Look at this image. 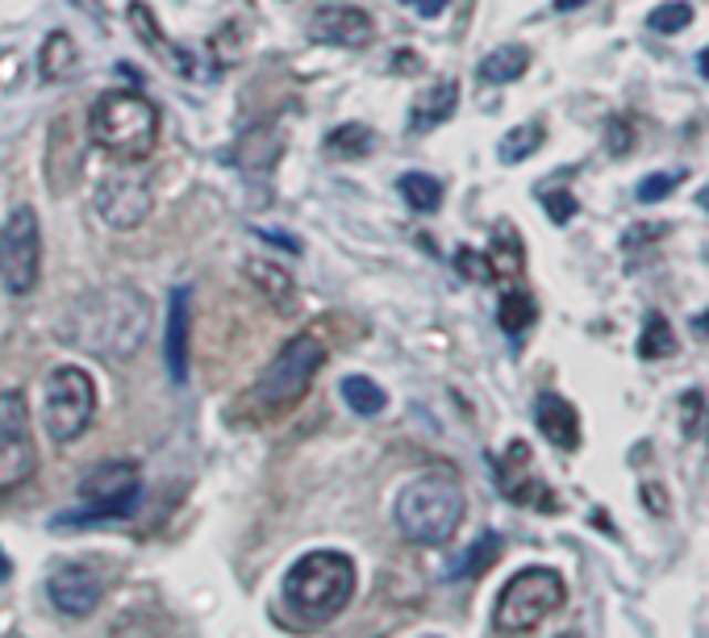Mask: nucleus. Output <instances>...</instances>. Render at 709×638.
<instances>
[{
    "instance_id": "6ab92c4d",
    "label": "nucleus",
    "mask_w": 709,
    "mask_h": 638,
    "mask_svg": "<svg viewBox=\"0 0 709 638\" xmlns=\"http://www.w3.org/2000/svg\"><path fill=\"white\" fill-rule=\"evenodd\" d=\"M476 72H480L484 84H513V80H522L530 72V51L526 46H497V51L480 59Z\"/></svg>"
},
{
    "instance_id": "9b49d317",
    "label": "nucleus",
    "mask_w": 709,
    "mask_h": 638,
    "mask_svg": "<svg viewBox=\"0 0 709 638\" xmlns=\"http://www.w3.org/2000/svg\"><path fill=\"white\" fill-rule=\"evenodd\" d=\"M96 213L105 226L113 230H134V226H143L146 213H150V188L138 180H126V176H110V180L96 188Z\"/></svg>"
},
{
    "instance_id": "c85d7f7f",
    "label": "nucleus",
    "mask_w": 709,
    "mask_h": 638,
    "mask_svg": "<svg viewBox=\"0 0 709 638\" xmlns=\"http://www.w3.org/2000/svg\"><path fill=\"white\" fill-rule=\"evenodd\" d=\"M689 21H692V4L668 0V4H655L647 25H651L655 34H680V30H689Z\"/></svg>"
},
{
    "instance_id": "b1692460",
    "label": "nucleus",
    "mask_w": 709,
    "mask_h": 638,
    "mask_svg": "<svg viewBox=\"0 0 709 638\" xmlns=\"http://www.w3.org/2000/svg\"><path fill=\"white\" fill-rule=\"evenodd\" d=\"M372 146H376V134H372V126H364V122H346V126L326 134L330 159H364Z\"/></svg>"
},
{
    "instance_id": "423d86ee",
    "label": "nucleus",
    "mask_w": 709,
    "mask_h": 638,
    "mask_svg": "<svg viewBox=\"0 0 709 638\" xmlns=\"http://www.w3.org/2000/svg\"><path fill=\"white\" fill-rule=\"evenodd\" d=\"M143 496V475L138 463L129 459H110V463H96L84 480H80V510H67L55 517V526H96V522H117L129 517L134 505Z\"/></svg>"
},
{
    "instance_id": "1a4fd4ad",
    "label": "nucleus",
    "mask_w": 709,
    "mask_h": 638,
    "mask_svg": "<svg viewBox=\"0 0 709 638\" xmlns=\"http://www.w3.org/2000/svg\"><path fill=\"white\" fill-rule=\"evenodd\" d=\"M42 280V230L30 205L13 209L0 226V284L13 296H30Z\"/></svg>"
},
{
    "instance_id": "9d476101",
    "label": "nucleus",
    "mask_w": 709,
    "mask_h": 638,
    "mask_svg": "<svg viewBox=\"0 0 709 638\" xmlns=\"http://www.w3.org/2000/svg\"><path fill=\"white\" fill-rule=\"evenodd\" d=\"M38 472V447L30 430V405L21 393L0 397V493L30 484Z\"/></svg>"
},
{
    "instance_id": "412c9836",
    "label": "nucleus",
    "mask_w": 709,
    "mask_h": 638,
    "mask_svg": "<svg viewBox=\"0 0 709 638\" xmlns=\"http://www.w3.org/2000/svg\"><path fill=\"white\" fill-rule=\"evenodd\" d=\"M72 67H75V42H72V34H63V30L46 34L42 51H38V75H42L46 84H59L63 75H72Z\"/></svg>"
},
{
    "instance_id": "39448f33",
    "label": "nucleus",
    "mask_w": 709,
    "mask_h": 638,
    "mask_svg": "<svg viewBox=\"0 0 709 638\" xmlns=\"http://www.w3.org/2000/svg\"><path fill=\"white\" fill-rule=\"evenodd\" d=\"M326 364V347L313 338V334H296L292 343H284V351L275 355L268 372L259 376L251 405H256L263 418H280L289 414L292 405H301V397L310 393L313 376Z\"/></svg>"
},
{
    "instance_id": "6e6552de",
    "label": "nucleus",
    "mask_w": 709,
    "mask_h": 638,
    "mask_svg": "<svg viewBox=\"0 0 709 638\" xmlns=\"http://www.w3.org/2000/svg\"><path fill=\"white\" fill-rule=\"evenodd\" d=\"M96 418V384L84 367L63 364L42 384V426L55 442H75Z\"/></svg>"
},
{
    "instance_id": "393cba45",
    "label": "nucleus",
    "mask_w": 709,
    "mask_h": 638,
    "mask_svg": "<svg viewBox=\"0 0 709 638\" xmlns=\"http://www.w3.org/2000/svg\"><path fill=\"white\" fill-rule=\"evenodd\" d=\"M534 317H539V305H534V296L522 289H510L505 296H501V310H497V322H501V330L505 334H526L530 326H534Z\"/></svg>"
},
{
    "instance_id": "a19ab883",
    "label": "nucleus",
    "mask_w": 709,
    "mask_h": 638,
    "mask_svg": "<svg viewBox=\"0 0 709 638\" xmlns=\"http://www.w3.org/2000/svg\"><path fill=\"white\" fill-rule=\"evenodd\" d=\"M9 572H13V564H9V555H4V551H0V581H4V576H9Z\"/></svg>"
},
{
    "instance_id": "5701e85b",
    "label": "nucleus",
    "mask_w": 709,
    "mask_h": 638,
    "mask_svg": "<svg viewBox=\"0 0 709 638\" xmlns=\"http://www.w3.org/2000/svg\"><path fill=\"white\" fill-rule=\"evenodd\" d=\"M343 401L346 409L359 414V418H380L384 409H388V393H384L376 380H367V376H346Z\"/></svg>"
},
{
    "instance_id": "aec40b11",
    "label": "nucleus",
    "mask_w": 709,
    "mask_h": 638,
    "mask_svg": "<svg viewBox=\"0 0 709 638\" xmlns=\"http://www.w3.org/2000/svg\"><path fill=\"white\" fill-rule=\"evenodd\" d=\"M129 25H134V34L143 38L146 46L155 51L159 59H167V63H176V67H188V59H184L180 46H171L164 38V30H159V21H155V13H150V4H129Z\"/></svg>"
},
{
    "instance_id": "79ce46f5",
    "label": "nucleus",
    "mask_w": 709,
    "mask_h": 638,
    "mask_svg": "<svg viewBox=\"0 0 709 638\" xmlns=\"http://www.w3.org/2000/svg\"><path fill=\"white\" fill-rule=\"evenodd\" d=\"M701 209H709V188L701 192Z\"/></svg>"
},
{
    "instance_id": "2f4dec72",
    "label": "nucleus",
    "mask_w": 709,
    "mask_h": 638,
    "mask_svg": "<svg viewBox=\"0 0 709 638\" xmlns=\"http://www.w3.org/2000/svg\"><path fill=\"white\" fill-rule=\"evenodd\" d=\"M455 268H459V275H468V280H476V284H492L489 259H484V251H472V247H459V251H455Z\"/></svg>"
},
{
    "instance_id": "e433bc0d",
    "label": "nucleus",
    "mask_w": 709,
    "mask_h": 638,
    "mask_svg": "<svg viewBox=\"0 0 709 638\" xmlns=\"http://www.w3.org/2000/svg\"><path fill=\"white\" fill-rule=\"evenodd\" d=\"M697 409H701V397L692 393V397H685V430H697Z\"/></svg>"
},
{
    "instance_id": "a211bd4d",
    "label": "nucleus",
    "mask_w": 709,
    "mask_h": 638,
    "mask_svg": "<svg viewBox=\"0 0 709 638\" xmlns=\"http://www.w3.org/2000/svg\"><path fill=\"white\" fill-rule=\"evenodd\" d=\"M242 272H247V280H251L268 301H272L275 310H289L292 301H296V284H292V275L284 272L280 263H272V259L251 255L247 263H242Z\"/></svg>"
},
{
    "instance_id": "dca6fc26",
    "label": "nucleus",
    "mask_w": 709,
    "mask_h": 638,
    "mask_svg": "<svg viewBox=\"0 0 709 638\" xmlns=\"http://www.w3.org/2000/svg\"><path fill=\"white\" fill-rule=\"evenodd\" d=\"M534 421H539V430H543V438L555 451H576L581 447V414L560 393H543L534 401Z\"/></svg>"
},
{
    "instance_id": "ea45409f",
    "label": "nucleus",
    "mask_w": 709,
    "mask_h": 638,
    "mask_svg": "<svg viewBox=\"0 0 709 638\" xmlns=\"http://www.w3.org/2000/svg\"><path fill=\"white\" fill-rule=\"evenodd\" d=\"M697 72H701V75H706V80H709V46H706V51H701V59H697Z\"/></svg>"
},
{
    "instance_id": "f8f14e48",
    "label": "nucleus",
    "mask_w": 709,
    "mask_h": 638,
    "mask_svg": "<svg viewBox=\"0 0 709 638\" xmlns=\"http://www.w3.org/2000/svg\"><path fill=\"white\" fill-rule=\"evenodd\" d=\"M46 593H51V602H55L59 614H67V618H88L92 609L101 605V597H105V581L84 564H63L51 572Z\"/></svg>"
},
{
    "instance_id": "473e14b6",
    "label": "nucleus",
    "mask_w": 709,
    "mask_h": 638,
    "mask_svg": "<svg viewBox=\"0 0 709 638\" xmlns=\"http://www.w3.org/2000/svg\"><path fill=\"white\" fill-rule=\"evenodd\" d=\"M543 205H546V213H551V221H555V226H567V221L576 218V197H572L567 188L543 192Z\"/></svg>"
},
{
    "instance_id": "a878e982",
    "label": "nucleus",
    "mask_w": 709,
    "mask_h": 638,
    "mask_svg": "<svg viewBox=\"0 0 709 638\" xmlns=\"http://www.w3.org/2000/svg\"><path fill=\"white\" fill-rule=\"evenodd\" d=\"M546 129L543 122H522V126H513L505 138H501V146H497V155H501V164H522V159H530L539 146H543Z\"/></svg>"
},
{
    "instance_id": "20e7f679",
    "label": "nucleus",
    "mask_w": 709,
    "mask_h": 638,
    "mask_svg": "<svg viewBox=\"0 0 709 638\" xmlns=\"http://www.w3.org/2000/svg\"><path fill=\"white\" fill-rule=\"evenodd\" d=\"M355 564L343 551H310L284 576V605L296 618L326 621L343 614L355 597Z\"/></svg>"
},
{
    "instance_id": "7ed1b4c3",
    "label": "nucleus",
    "mask_w": 709,
    "mask_h": 638,
    "mask_svg": "<svg viewBox=\"0 0 709 638\" xmlns=\"http://www.w3.org/2000/svg\"><path fill=\"white\" fill-rule=\"evenodd\" d=\"M88 134L105 155L122 159V164H138L159 143V109L143 92L113 88L105 96H96V105L88 113Z\"/></svg>"
},
{
    "instance_id": "4c0bfd02",
    "label": "nucleus",
    "mask_w": 709,
    "mask_h": 638,
    "mask_svg": "<svg viewBox=\"0 0 709 638\" xmlns=\"http://www.w3.org/2000/svg\"><path fill=\"white\" fill-rule=\"evenodd\" d=\"M643 501H647V505H651V510H655V505H659V510H668V496L659 493V489H651V484H647V489H643Z\"/></svg>"
},
{
    "instance_id": "f3484780",
    "label": "nucleus",
    "mask_w": 709,
    "mask_h": 638,
    "mask_svg": "<svg viewBox=\"0 0 709 638\" xmlns=\"http://www.w3.org/2000/svg\"><path fill=\"white\" fill-rule=\"evenodd\" d=\"M455 105H459V84H455V80H442V84H435L430 92L418 96V105L409 113V129H414V134H426V129L442 126L455 113Z\"/></svg>"
},
{
    "instance_id": "cd10ccee",
    "label": "nucleus",
    "mask_w": 709,
    "mask_h": 638,
    "mask_svg": "<svg viewBox=\"0 0 709 638\" xmlns=\"http://www.w3.org/2000/svg\"><path fill=\"white\" fill-rule=\"evenodd\" d=\"M676 351V334L668 326V317L664 313H651L647 322H643V334H638V355L643 359H668Z\"/></svg>"
},
{
    "instance_id": "0eeeda50",
    "label": "nucleus",
    "mask_w": 709,
    "mask_h": 638,
    "mask_svg": "<svg viewBox=\"0 0 709 638\" xmlns=\"http://www.w3.org/2000/svg\"><path fill=\"white\" fill-rule=\"evenodd\" d=\"M567 602L564 576L555 567H522L497 597V630L501 635H526L534 626H543L551 614H560Z\"/></svg>"
},
{
    "instance_id": "ddd939ff",
    "label": "nucleus",
    "mask_w": 709,
    "mask_h": 638,
    "mask_svg": "<svg viewBox=\"0 0 709 638\" xmlns=\"http://www.w3.org/2000/svg\"><path fill=\"white\" fill-rule=\"evenodd\" d=\"M376 34L372 13H364L359 4H326L310 18V38L322 46H367Z\"/></svg>"
},
{
    "instance_id": "f257e3e1",
    "label": "nucleus",
    "mask_w": 709,
    "mask_h": 638,
    "mask_svg": "<svg viewBox=\"0 0 709 638\" xmlns=\"http://www.w3.org/2000/svg\"><path fill=\"white\" fill-rule=\"evenodd\" d=\"M150 296L129 284H105L75 301L59 322V338L75 351H88L96 359L122 364L146 343L150 334Z\"/></svg>"
},
{
    "instance_id": "2eb2a0df",
    "label": "nucleus",
    "mask_w": 709,
    "mask_h": 638,
    "mask_svg": "<svg viewBox=\"0 0 709 638\" xmlns=\"http://www.w3.org/2000/svg\"><path fill=\"white\" fill-rule=\"evenodd\" d=\"M188 334H192V289L180 284L167 301V343L164 359L171 372V384L188 380Z\"/></svg>"
},
{
    "instance_id": "72a5a7b5",
    "label": "nucleus",
    "mask_w": 709,
    "mask_h": 638,
    "mask_svg": "<svg viewBox=\"0 0 709 638\" xmlns=\"http://www.w3.org/2000/svg\"><path fill=\"white\" fill-rule=\"evenodd\" d=\"M630 138H635L630 126H626L622 117H614V126H609V150H614V155H626V150H630Z\"/></svg>"
},
{
    "instance_id": "c756f323",
    "label": "nucleus",
    "mask_w": 709,
    "mask_h": 638,
    "mask_svg": "<svg viewBox=\"0 0 709 638\" xmlns=\"http://www.w3.org/2000/svg\"><path fill=\"white\" fill-rule=\"evenodd\" d=\"M497 555H501V538H497V534H484L472 547V555H468L463 564H455V576H480L484 567L497 564Z\"/></svg>"
},
{
    "instance_id": "f704fd0d",
    "label": "nucleus",
    "mask_w": 709,
    "mask_h": 638,
    "mask_svg": "<svg viewBox=\"0 0 709 638\" xmlns=\"http://www.w3.org/2000/svg\"><path fill=\"white\" fill-rule=\"evenodd\" d=\"M259 238H268V242H275V247H284L289 255H301V242L289 234H272V230H259Z\"/></svg>"
},
{
    "instance_id": "7c9ffc66",
    "label": "nucleus",
    "mask_w": 709,
    "mask_h": 638,
    "mask_svg": "<svg viewBox=\"0 0 709 638\" xmlns=\"http://www.w3.org/2000/svg\"><path fill=\"white\" fill-rule=\"evenodd\" d=\"M676 184H680V176L676 171H655V176H647V180L638 184V201L643 205H655V201H668L676 192Z\"/></svg>"
},
{
    "instance_id": "bb28decb",
    "label": "nucleus",
    "mask_w": 709,
    "mask_h": 638,
    "mask_svg": "<svg viewBox=\"0 0 709 638\" xmlns=\"http://www.w3.org/2000/svg\"><path fill=\"white\" fill-rule=\"evenodd\" d=\"M397 184L405 205L418 209V213H435L438 205H442V184H438L435 176H426V171H405Z\"/></svg>"
},
{
    "instance_id": "c9c22d12",
    "label": "nucleus",
    "mask_w": 709,
    "mask_h": 638,
    "mask_svg": "<svg viewBox=\"0 0 709 638\" xmlns=\"http://www.w3.org/2000/svg\"><path fill=\"white\" fill-rule=\"evenodd\" d=\"M405 4H414L421 18H438V13L447 9V0H405Z\"/></svg>"
},
{
    "instance_id": "4468645a",
    "label": "nucleus",
    "mask_w": 709,
    "mask_h": 638,
    "mask_svg": "<svg viewBox=\"0 0 709 638\" xmlns=\"http://www.w3.org/2000/svg\"><path fill=\"white\" fill-rule=\"evenodd\" d=\"M497 480H501V493L518 501V505H534V510H555L560 501L546 493L543 475L530 472V447L526 442H510L505 459L497 463Z\"/></svg>"
},
{
    "instance_id": "58836bf2",
    "label": "nucleus",
    "mask_w": 709,
    "mask_h": 638,
    "mask_svg": "<svg viewBox=\"0 0 709 638\" xmlns=\"http://www.w3.org/2000/svg\"><path fill=\"white\" fill-rule=\"evenodd\" d=\"M588 0H555V13H572V9H581Z\"/></svg>"
},
{
    "instance_id": "f03ea898",
    "label": "nucleus",
    "mask_w": 709,
    "mask_h": 638,
    "mask_svg": "<svg viewBox=\"0 0 709 638\" xmlns=\"http://www.w3.org/2000/svg\"><path fill=\"white\" fill-rule=\"evenodd\" d=\"M468 513L463 484L451 472L414 475L397 496V530L418 547H447Z\"/></svg>"
},
{
    "instance_id": "4be33fe9",
    "label": "nucleus",
    "mask_w": 709,
    "mask_h": 638,
    "mask_svg": "<svg viewBox=\"0 0 709 638\" xmlns=\"http://www.w3.org/2000/svg\"><path fill=\"white\" fill-rule=\"evenodd\" d=\"M484 259H489V275L492 280H501V284H513V280L522 275V268H526L522 242H518L510 230H501V234H497V242L484 251Z\"/></svg>"
}]
</instances>
